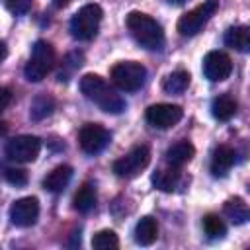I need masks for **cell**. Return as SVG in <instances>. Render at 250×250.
<instances>
[{"label": "cell", "mask_w": 250, "mask_h": 250, "mask_svg": "<svg viewBox=\"0 0 250 250\" xmlns=\"http://www.w3.org/2000/svg\"><path fill=\"white\" fill-rule=\"evenodd\" d=\"M80 92L105 113H121L125 109V100L100 74H84L80 78Z\"/></svg>", "instance_id": "cell-1"}, {"label": "cell", "mask_w": 250, "mask_h": 250, "mask_svg": "<svg viewBox=\"0 0 250 250\" xmlns=\"http://www.w3.org/2000/svg\"><path fill=\"white\" fill-rule=\"evenodd\" d=\"M127 29L131 31L135 41L148 51H158L164 45V29L148 14L131 12L127 16Z\"/></svg>", "instance_id": "cell-2"}, {"label": "cell", "mask_w": 250, "mask_h": 250, "mask_svg": "<svg viewBox=\"0 0 250 250\" xmlns=\"http://www.w3.org/2000/svg\"><path fill=\"white\" fill-rule=\"evenodd\" d=\"M55 64V49L51 43L39 39L33 43L31 47V55H29V61L23 68V74L29 82H41L53 68Z\"/></svg>", "instance_id": "cell-3"}, {"label": "cell", "mask_w": 250, "mask_h": 250, "mask_svg": "<svg viewBox=\"0 0 250 250\" xmlns=\"http://www.w3.org/2000/svg\"><path fill=\"white\" fill-rule=\"evenodd\" d=\"M102 8L98 4H86L82 6L70 20V33L74 39L80 41H90L92 37H96L100 23H102Z\"/></svg>", "instance_id": "cell-4"}, {"label": "cell", "mask_w": 250, "mask_h": 250, "mask_svg": "<svg viewBox=\"0 0 250 250\" xmlns=\"http://www.w3.org/2000/svg\"><path fill=\"white\" fill-rule=\"evenodd\" d=\"M111 82L123 90V92H135L139 90L143 84H145V78H146V68L137 62V61H121L117 62L111 72Z\"/></svg>", "instance_id": "cell-5"}, {"label": "cell", "mask_w": 250, "mask_h": 250, "mask_svg": "<svg viewBox=\"0 0 250 250\" xmlns=\"http://www.w3.org/2000/svg\"><path fill=\"white\" fill-rule=\"evenodd\" d=\"M219 8V0H205L203 4L195 6L193 10L186 12L180 20H178V33L184 37H191L195 33L201 31V27L213 18V14Z\"/></svg>", "instance_id": "cell-6"}, {"label": "cell", "mask_w": 250, "mask_h": 250, "mask_svg": "<svg viewBox=\"0 0 250 250\" xmlns=\"http://www.w3.org/2000/svg\"><path fill=\"white\" fill-rule=\"evenodd\" d=\"M150 162V150L146 145L133 146L127 154H123L119 160L113 162V172L119 178H135L141 174Z\"/></svg>", "instance_id": "cell-7"}, {"label": "cell", "mask_w": 250, "mask_h": 250, "mask_svg": "<svg viewBox=\"0 0 250 250\" xmlns=\"http://www.w3.org/2000/svg\"><path fill=\"white\" fill-rule=\"evenodd\" d=\"M41 141L35 135H18L8 141L6 145V156L14 162H33L39 156Z\"/></svg>", "instance_id": "cell-8"}, {"label": "cell", "mask_w": 250, "mask_h": 250, "mask_svg": "<svg viewBox=\"0 0 250 250\" xmlns=\"http://www.w3.org/2000/svg\"><path fill=\"white\" fill-rule=\"evenodd\" d=\"M111 141L109 131L100 123H86L78 131V145L86 154L102 152Z\"/></svg>", "instance_id": "cell-9"}, {"label": "cell", "mask_w": 250, "mask_h": 250, "mask_svg": "<svg viewBox=\"0 0 250 250\" xmlns=\"http://www.w3.org/2000/svg\"><path fill=\"white\" fill-rule=\"evenodd\" d=\"M145 117H146L148 125H152L156 129H170L184 117V109L176 104H154V105L146 107Z\"/></svg>", "instance_id": "cell-10"}, {"label": "cell", "mask_w": 250, "mask_h": 250, "mask_svg": "<svg viewBox=\"0 0 250 250\" xmlns=\"http://www.w3.org/2000/svg\"><path fill=\"white\" fill-rule=\"evenodd\" d=\"M232 72V61L223 51H211L203 59V74L211 82H223Z\"/></svg>", "instance_id": "cell-11"}, {"label": "cell", "mask_w": 250, "mask_h": 250, "mask_svg": "<svg viewBox=\"0 0 250 250\" xmlns=\"http://www.w3.org/2000/svg\"><path fill=\"white\" fill-rule=\"evenodd\" d=\"M39 217V201L37 197H21L10 207V221L16 227H31Z\"/></svg>", "instance_id": "cell-12"}, {"label": "cell", "mask_w": 250, "mask_h": 250, "mask_svg": "<svg viewBox=\"0 0 250 250\" xmlns=\"http://www.w3.org/2000/svg\"><path fill=\"white\" fill-rule=\"evenodd\" d=\"M234 148L227 146V145H221L215 148L213 156H211V174L217 176V178H223L229 174V170L232 168L234 164Z\"/></svg>", "instance_id": "cell-13"}, {"label": "cell", "mask_w": 250, "mask_h": 250, "mask_svg": "<svg viewBox=\"0 0 250 250\" xmlns=\"http://www.w3.org/2000/svg\"><path fill=\"white\" fill-rule=\"evenodd\" d=\"M70 178H72V168H70L68 164H61V166L53 168V170L45 176L43 188H45L47 191H51V193H61V191L68 186Z\"/></svg>", "instance_id": "cell-14"}, {"label": "cell", "mask_w": 250, "mask_h": 250, "mask_svg": "<svg viewBox=\"0 0 250 250\" xmlns=\"http://www.w3.org/2000/svg\"><path fill=\"white\" fill-rule=\"evenodd\" d=\"M195 154V148L189 141H180L176 145H172L168 150H166V160L170 166L174 168H182L184 164H188Z\"/></svg>", "instance_id": "cell-15"}, {"label": "cell", "mask_w": 250, "mask_h": 250, "mask_svg": "<svg viewBox=\"0 0 250 250\" xmlns=\"http://www.w3.org/2000/svg\"><path fill=\"white\" fill-rule=\"evenodd\" d=\"M225 45L230 49H236L240 53H246L250 49V29L248 25H232L225 33Z\"/></svg>", "instance_id": "cell-16"}, {"label": "cell", "mask_w": 250, "mask_h": 250, "mask_svg": "<svg viewBox=\"0 0 250 250\" xmlns=\"http://www.w3.org/2000/svg\"><path fill=\"white\" fill-rule=\"evenodd\" d=\"M236 109H238V104L236 100L230 96V94H221L213 100L211 104V113L215 115V119L219 121H229L236 115Z\"/></svg>", "instance_id": "cell-17"}, {"label": "cell", "mask_w": 250, "mask_h": 250, "mask_svg": "<svg viewBox=\"0 0 250 250\" xmlns=\"http://www.w3.org/2000/svg\"><path fill=\"white\" fill-rule=\"evenodd\" d=\"M96 201H98V195H96V188L90 184V182H84L76 193H74V199H72V205L76 211L80 213H90L94 207H96Z\"/></svg>", "instance_id": "cell-18"}, {"label": "cell", "mask_w": 250, "mask_h": 250, "mask_svg": "<svg viewBox=\"0 0 250 250\" xmlns=\"http://www.w3.org/2000/svg\"><path fill=\"white\" fill-rule=\"evenodd\" d=\"M158 238V223L152 217H143L135 227V240L141 246H150Z\"/></svg>", "instance_id": "cell-19"}, {"label": "cell", "mask_w": 250, "mask_h": 250, "mask_svg": "<svg viewBox=\"0 0 250 250\" xmlns=\"http://www.w3.org/2000/svg\"><path fill=\"white\" fill-rule=\"evenodd\" d=\"M180 182V170L178 168H168V170H156L152 174V184L160 191H174Z\"/></svg>", "instance_id": "cell-20"}, {"label": "cell", "mask_w": 250, "mask_h": 250, "mask_svg": "<svg viewBox=\"0 0 250 250\" xmlns=\"http://www.w3.org/2000/svg\"><path fill=\"white\" fill-rule=\"evenodd\" d=\"M223 213L234 223V225H242V223H246L248 221V205L244 203V199H240V197H230L227 203H225V207H223Z\"/></svg>", "instance_id": "cell-21"}, {"label": "cell", "mask_w": 250, "mask_h": 250, "mask_svg": "<svg viewBox=\"0 0 250 250\" xmlns=\"http://www.w3.org/2000/svg\"><path fill=\"white\" fill-rule=\"evenodd\" d=\"M189 80H191V76H189L188 70H176V72H172V74H168V76L164 78L162 88H164V92H168V94H182V92L188 90Z\"/></svg>", "instance_id": "cell-22"}, {"label": "cell", "mask_w": 250, "mask_h": 250, "mask_svg": "<svg viewBox=\"0 0 250 250\" xmlns=\"http://www.w3.org/2000/svg\"><path fill=\"white\" fill-rule=\"evenodd\" d=\"M53 109H55V100H53L51 96H47V94H41V96H37V98L31 102V105H29V115H31V119L41 121V119H45L47 115H51Z\"/></svg>", "instance_id": "cell-23"}, {"label": "cell", "mask_w": 250, "mask_h": 250, "mask_svg": "<svg viewBox=\"0 0 250 250\" xmlns=\"http://www.w3.org/2000/svg\"><path fill=\"white\" fill-rule=\"evenodd\" d=\"M203 230L209 238H223L225 232H227V225L219 215L209 213V215L203 217Z\"/></svg>", "instance_id": "cell-24"}, {"label": "cell", "mask_w": 250, "mask_h": 250, "mask_svg": "<svg viewBox=\"0 0 250 250\" xmlns=\"http://www.w3.org/2000/svg\"><path fill=\"white\" fill-rule=\"evenodd\" d=\"M92 246L96 250H115L119 246V238L113 230L104 229V230H100L92 236Z\"/></svg>", "instance_id": "cell-25"}, {"label": "cell", "mask_w": 250, "mask_h": 250, "mask_svg": "<svg viewBox=\"0 0 250 250\" xmlns=\"http://www.w3.org/2000/svg\"><path fill=\"white\" fill-rule=\"evenodd\" d=\"M82 61H84V55H82V53H78V51L68 53V55L64 57V62H62L64 72L59 74V80H61V82H62V80H68V74H70L72 70H76V68L82 64Z\"/></svg>", "instance_id": "cell-26"}, {"label": "cell", "mask_w": 250, "mask_h": 250, "mask_svg": "<svg viewBox=\"0 0 250 250\" xmlns=\"http://www.w3.org/2000/svg\"><path fill=\"white\" fill-rule=\"evenodd\" d=\"M4 178H6L12 186H16V188L27 184V172H25L23 168H16V166L6 168V170H4Z\"/></svg>", "instance_id": "cell-27"}, {"label": "cell", "mask_w": 250, "mask_h": 250, "mask_svg": "<svg viewBox=\"0 0 250 250\" xmlns=\"http://www.w3.org/2000/svg\"><path fill=\"white\" fill-rule=\"evenodd\" d=\"M33 0H6V8L14 14V16H21L25 12H29Z\"/></svg>", "instance_id": "cell-28"}, {"label": "cell", "mask_w": 250, "mask_h": 250, "mask_svg": "<svg viewBox=\"0 0 250 250\" xmlns=\"http://www.w3.org/2000/svg\"><path fill=\"white\" fill-rule=\"evenodd\" d=\"M10 100H12V94H10V90L8 88H2L0 86V111L10 104Z\"/></svg>", "instance_id": "cell-29"}, {"label": "cell", "mask_w": 250, "mask_h": 250, "mask_svg": "<svg viewBox=\"0 0 250 250\" xmlns=\"http://www.w3.org/2000/svg\"><path fill=\"white\" fill-rule=\"evenodd\" d=\"M6 55H8V47H6L4 41H0V62L6 59Z\"/></svg>", "instance_id": "cell-30"}, {"label": "cell", "mask_w": 250, "mask_h": 250, "mask_svg": "<svg viewBox=\"0 0 250 250\" xmlns=\"http://www.w3.org/2000/svg\"><path fill=\"white\" fill-rule=\"evenodd\" d=\"M53 4H55V8H64L70 4V0H53Z\"/></svg>", "instance_id": "cell-31"}, {"label": "cell", "mask_w": 250, "mask_h": 250, "mask_svg": "<svg viewBox=\"0 0 250 250\" xmlns=\"http://www.w3.org/2000/svg\"><path fill=\"white\" fill-rule=\"evenodd\" d=\"M168 2H170V4H182L184 0H168Z\"/></svg>", "instance_id": "cell-32"}]
</instances>
